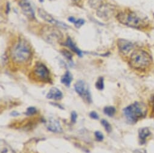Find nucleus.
<instances>
[{
	"instance_id": "obj_1",
	"label": "nucleus",
	"mask_w": 154,
	"mask_h": 153,
	"mask_svg": "<svg viewBox=\"0 0 154 153\" xmlns=\"http://www.w3.org/2000/svg\"><path fill=\"white\" fill-rule=\"evenodd\" d=\"M13 61L19 64H26L32 56L31 47L27 40L20 38L14 44L11 52Z\"/></svg>"
},
{
	"instance_id": "obj_2",
	"label": "nucleus",
	"mask_w": 154,
	"mask_h": 153,
	"mask_svg": "<svg viewBox=\"0 0 154 153\" xmlns=\"http://www.w3.org/2000/svg\"><path fill=\"white\" fill-rule=\"evenodd\" d=\"M147 113L144 104L135 102L123 109V114L129 123L134 124L143 118Z\"/></svg>"
},
{
	"instance_id": "obj_3",
	"label": "nucleus",
	"mask_w": 154,
	"mask_h": 153,
	"mask_svg": "<svg viewBox=\"0 0 154 153\" xmlns=\"http://www.w3.org/2000/svg\"><path fill=\"white\" fill-rule=\"evenodd\" d=\"M117 18L122 24L134 28H141L146 24L144 19L138 14L130 10L119 14Z\"/></svg>"
},
{
	"instance_id": "obj_4",
	"label": "nucleus",
	"mask_w": 154,
	"mask_h": 153,
	"mask_svg": "<svg viewBox=\"0 0 154 153\" xmlns=\"http://www.w3.org/2000/svg\"><path fill=\"white\" fill-rule=\"evenodd\" d=\"M152 62L149 54L141 50H135L131 55L129 63L134 69L143 70L147 68Z\"/></svg>"
},
{
	"instance_id": "obj_5",
	"label": "nucleus",
	"mask_w": 154,
	"mask_h": 153,
	"mask_svg": "<svg viewBox=\"0 0 154 153\" xmlns=\"http://www.w3.org/2000/svg\"><path fill=\"white\" fill-rule=\"evenodd\" d=\"M41 35L45 42L53 45L59 43L63 38L59 30L51 26H45L42 28Z\"/></svg>"
},
{
	"instance_id": "obj_6",
	"label": "nucleus",
	"mask_w": 154,
	"mask_h": 153,
	"mask_svg": "<svg viewBox=\"0 0 154 153\" xmlns=\"http://www.w3.org/2000/svg\"><path fill=\"white\" fill-rule=\"evenodd\" d=\"M33 74L35 77L41 82H48L50 80L49 70L42 63H37L36 64L33 70Z\"/></svg>"
},
{
	"instance_id": "obj_7",
	"label": "nucleus",
	"mask_w": 154,
	"mask_h": 153,
	"mask_svg": "<svg viewBox=\"0 0 154 153\" xmlns=\"http://www.w3.org/2000/svg\"><path fill=\"white\" fill-rule=\"evenodd\" d=\"M74 89L78 95L81 97L86 102H92L91 95L85 83L82 80H79L74 84Z\"/></svg>"
},
{
	"instance_id": "obj_8",
	"label": "nucleus",
	"mask_w": 154,
	"mask_h": 153,
	"mask_svg": "<svg viewBox=\"0 0 154 153\" xmlns=\"http://www.w3.org/2000/svg\"><path fill=\"white\" fill-rule=\"evenodd\" d=\"M114 9L109 4H103L97 10V16L103 20H108L113 15Z\"/></svg>"
},
{
	"instance_id": "obj_9",
	"label": "nucleus",
	"mask_w": 154,
	"mask_h": 153,
	"mask_svg": "<svg viewBox=\"0 0 154 153\" xmlns=\"http://www.w3.org/2000/svg\"><path fill=\"white\" fill-rule=\"evenodd\" d=\"M19 6L24 15L30 20H35V15L33 9L27 0H21L19 3Z\"/></svg>"
},
{
	"instance_id": "obj_10",
	"label": "nucleus",
	"mask_w": 154,
	"mask_h": 153,
	"mask_svg": "<svg viewBox=\"0 0 154 153\" xmlns=\"http://www.w3.org/2000/svg\"><path fill=\"white\" fill-rule=\"evenodd\" d=\"M38 15L43 19L44 21H47L48 23H50L54 26H59L62 28H66L68 27V26L65 24L63 22H59L57 20H56L50 14H49L48 12H47L45 10L43 9H39L38 10Z\"/></svg>"
},
{
	"instance_id": "obj_11",
	"label": "nucleus",
	"mask_w": 154,
	"mask_h": 153,
	"mask_svg": "<svg viewBox=\"0 0 154 153\" xmlns=\"http://www.w3.org/2000/svg\"><path fill=\"white\" fill-rule=\"evenodd\" d=\"M117 45L119 51L125 55L128 54L134 48V44L132 43L123 39L118 40Z\"/></svg>"
},
{
	"instance_id": "obj_12",
	"label": "nucleus",
	"mask_w": 154,
	"mask_h": 153,
	"mask_svg": "<svg viewBox=\"0 0 154 153\" xmlns=\"http://www.w3.org/2000/svg\"><path fill=\"white\" fill-rule=\"evenodd\" d=\"M47 127L49 131L53 133H60L62 131L59 122L54 119H50L48 121Z\"/></svg>"
},
{
	"instance_id": "obj_13",
	"label": "nucleus",
	"mask_w": 154,
	"mask_h": 153,
	"mask_svg": "<svg viewBox=\"0 0 154 153\" xmlns=\"http://www.w3.org/2000/svg\"><path fill=\"white\" fill-rule=\"evenodd\" d=\"M62 97L63 94L62 92L56 88H51L47 95V98L48 99L53 100H60L62 98Z\"/></svg>"
},
{
	"instance_id": "obj_14",
	"label": "nucleus",
	"mask_w": 154,
	"mask_h": 153,
	"mask_svg": "<svg viewBox=\"0 0 154 153\" xmlns=\"http://www.w3.org/2000/svg\"><path fill=\"white\" fill-rule=\"evenodd\" d=\"M65 45L69 47L74 52L76 53L79 56L82 57V51L75 45V44L73 42L72 39L70 38H68Z\"/></svg>"
},
{
	"instance_id": "obj_15",
	"label": "nucleus",
	"mask_w": 154,
	"mask_h": 153,
	"mask_svg": "<svg viewBox=\"0 0 154 153\" xmlns=\"http://www.w3.org/2000/svg\"><path fill=\"white\" fill-rule=\"evenodd\" d=\"M72 75L70 73L69 71H66L64 75H63L61 77L60 81L61 83L65 85L66 86L69 87L70 86V84L72 80Z\"/></svg>"
},
{
	"instance_id": "obj_16",
	"label": "nucleus",
	"mask_w": 154,
	"mask_h": 153,
	"mask_svg": "<svg viewBox=\"0 0 154 153\" xmlns=\"http://www.w3.org/2000/svg\"><path fill=\"white\" fill-rule=\"evenodd\" d=\"M1 153H16L14 149L5 140H1Z\"/></svg>"
},
{
	"instance_id": "obj_17",
	"label": "nucleus",
	"mask_w": 154,
	"mask_h": 153,
	"mask_svg": "<svg viewBox=\"0 0 154 153\" xmlns=\"http://www.w3.org/2000/svg\"><path fill=\"white\" fill-rule=\"evenodd\" d=\"M138 134H139V137H140V140L141 141L144 142L146 140V139L150 135V132L149 128H143L139 130Z\"/></svg>"
},
{
	"instance_id": "obj_18",
	"label": "nucleus",
	"mask_w": 154,
	"mask_h": 153,
	"mask_svg": "<svg viewBox=\"0 0 154 153\" xmlns=\"http://www.w3.org/2000/svg\"><path fill=\"white\" fill-rule=\"evenodd\" d=\"M68 20L69 22L73 23L74 24L75 27L78 28H79L81 27H82L85 24V21L84 20H82V19L76 20L74 17H72V16L69 17Z\"/></svg>"
},
{
	"instance_id": "obj_19",
	"label": "nucleus",
	"mask_w": 154,
	"mask_h": 153,
	"mask_svg": "<svg viewBox=\"0 0 154 153\" xmlns=\"http://www.w3.org/2000/svg\"><path fill=\"white\" fill-rule=\"evenodd\" d=\"M88 4L91 8L97 10L102 5V0H88Z\"/></svg>"
},
{
	"instance_id": "obj_20",
	"label": "nucleus",
	"mask_w": 154,
	"mask_h": 153,
	"mask_svg": "<svg viewBox=\"0 0 154 153\" xmlns=\"http://www.w3.org/2000/svg\"><path fill=\"white\" fill-rule=\"evenodd\" d=\"M116 112V108L112 106L105 107L103 109L104 113L109 117H112L115 115Z\"/></svg>"
},
{
	"instance_id": "obj_21",
	"label": "nucleus",
	"mask_w": 154,
	"mask_h": 153,
	"mask_svg": "<svg viewBox=\"0 0 154 153\" xmlns=\"http://www.w3.org/2000/svg\"><path fill=\"white\" fill-rule=\"evenodd\" d=\"M95 86H96V88L98 90L102 91L104 89V79H103V77H102V76H100V77H99L97 82H96Z\"/></svg>"
},
{
	"instance_id": "obj_22",
	"label": "nucleus",
	"mask_w": 154,
	"mask_h": 153,
	"mask_svg": "<svg viewBox=\"0 0 154 153\" xmlns=\"http://www.w3.org/2000/svg\"><path fill=\"white\" fill-rule=\"evenodd\" d=\"M101 123L102 124V125L103 126V127L105 128L106 131L108 132V133H110L112 131V127H111V124L105 119H102L101 121Z\"/></svg>"
},
{
	"instance_id": "obj_23",
	"label": "nucleus",
	"mask_w": 154,
	"mask_h": 153,
	"mask_svg": "<svg viewBox=\"0 0 154 153\" xmlns=\"http://www.w3.org/2000/svg\"><path fill=\"white\" fill-rule=\"evenodd\" d=\"M36 112H37V110L35 107H30L27 109L26 112H25V115L27 116H32L36 113Z\"/></svg>"
},
{
	"instance_id": "obj_24",
	"label": "nucleus",
	"mask_w": 154,
	"mask_h": 153,
	"mask_svg": "<svg viewBox=\"0 0 154 153\" xmlns=\"http://www.w3.org/2000/svg\"><path fill=\"white\" fill-rule=\"evenodd\" d=\"M95 136H96V138L97 141H102L104 138L103 134L101 132L98 131L95 132Z\"/></svg>"
},
{
	"instance_id": "obj_25",
	"label": "nucleus",
	"mask_w": 154,
	"mask_h": 153,
	"mask_svg": "<svg viewBox=\"0 0 154 153\" xmlns=\"http://www.w3.org/2000/svg\"><path fill=\"white\" fill-rule=\"evenodd\" d=\"M61 52H62V54L66 58H67L69 59V60H71V59H72V55L71 54V53H70L69 51H68L66 50H63Z\"/></svg>"
},
{
	"instance_id": "obj_26",
	"label": "nucleus",
	"mask_w": 154,
	"mask_h": 153,
	"mask_svg": "<svg viewBox=\"0 0 154 153\" xmlns=\"http://www.w3.org/2000/svg\"><path fill=\"white\" fill-rule=\"evenodd\" d=\"M90 116L91 118H92V119H96V120L99 119V116L98 114L97 113V112H94V111H93V112H91L90 113Z\"/></svg>"
},
{
	"instance_id": "obj_27",
	"label": "nucleus",
	"mask_w": 154,
	"mask_h": 153,
	"mask_svg": "<svg viewBox=\"0 0 154 153\" xmlns=\"http://www.w3.org/2000/svg\"><path fill=\"white\" fill-rule=\"evenodd\" d=\"M77 118H78V115H77L76 112H72L71 113V122H72V123H75V122H76Z\"/></svg>"
},
{
	"instance_id": "obj_28",
	"label": "nucleus",
	"mask_w": 154,
	"mask_h": 153,
	"mask_svg": "<svg viewBox=\"0 0 154 153\" xmlns=\"http://www.w3.org/2000/svg\"><path fill=\"white\" fill-rule=\"evenodd\" d=\"M71 1L72 2L75 3H80L82 1V0H71Z\"/></svg>"
},
{
	"instance_id": "obj_29",
	"label": "nucleus",
	"mask_w": 154,
	"mask_h": 153,
	"mask_svg": "<svg viewBox=\"0 0 154 153\" xmlns=\"http://www.w3.org/2000/svg\"><path fill=\"white\" fill-rule=\"evenodd\" d=\"M152 103H153V104H152V107H153V111H154V97H153V100H152Z\"/></svg>"
},
{
	"instance_id": "obj_30",
	"label": "nucleus",
	"mask_w": 154,
	"mask_h": 153,
	"mask_svg": "<svg viewBox=\"0 0 154 153\" xmlns=\"http://www.w3.org/2000/svg\"><path fill=\"white\" fill-rule=\"evenodd\" d=\"M40 2H44V0H39Z\"/></svg>"
}]
</instances>
